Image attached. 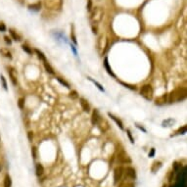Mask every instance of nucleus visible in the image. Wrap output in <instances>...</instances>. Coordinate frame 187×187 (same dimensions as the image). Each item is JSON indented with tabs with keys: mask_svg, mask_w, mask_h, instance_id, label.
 <instances>
[{
	"mask_svg": "<svg viewBox=\"0 0 187 187\" xmlns=\"http://www.w3.org/2000/svg\"><path fill=\"white\" fill-rule=\"evenodd\" d=\"M186 97V89L184 87L177 88L170 93L169 96V101L170 103H175V102H180L184 100Z\"/></svg>",
	"mask_w": 187,
	"mask_h": 187,
	"instance_id": "nucleus-1",
	"label": "nucleus"
},
{
	"mask_svg": "<svg viewBox=\"0 0 187 187\" xmlns=\"http://www.w3.org/2000/svg\"><path fill=\"white\" fill-rule=\"evenodd\" d=\"M91 12V16H90V21L92 24L97 25L103 20L104 17V9L102 7H95Z\"/></svg>",
	"mask_w": 187,
	"mask_h": 187,
	"instance_id": "nucleus-2",
	"label": "nucleus"
},
{
	"mask_svg": "<svg viewBox=\"0 0 187 187\" xmlns=\"http://www.w3.org/2000/svg\"><path fill=\"white\" fill-rule=\"evenodd\" d=\"M62 5L63 0H44V7L50 11H59Z\"/></svg>",
	"mask_w": 187,
	"mask_h": 187,
	"instance_id": "nucleus-3",
	"label": "nucleus"
},
{
	"mask_svg": "<svg viewBox=\"0 0 187 187\" xmlns=\"http://www.w3.org/2000/svg\"><path fill=\"white\" fill-rule=\"evenodd\" d=\"M140 94L143 98L148 101H151L153 99V88L150 84H145L140 89Z\"/></svg>",
	"mask_w": 187,
	"mask_h": 187,
	"instance_id": "nucleus-4",
	"label": "nucleus"
},
{
	"mask_svg": "<svg viewBox=\"0 0 187 187\" xmlns=\"http://www.w3.org/2000/svg\"><path fill=\"white\" fill-rule=\"evenodd\" d=\"M124 169L122 167H117L114 170V183L118 184V182H120L122 176H124Z\"/></svg>",
	"mask_w": 187,
	"mask_h": 187,
	"instance_id": "nucleus-5",
	"label": "nucleus"
},
{
	"mask_svg": "<svg viewBox=\"0 0 187 187\" xmlns=\"http://www.w3.org/2000/svg\"><path fill=\"white\" fill-rule=\"evenodd\" d=\"M117 159H118V162L121 163V164H127H127L131 163V159L130 158V156H128V155L125 153L124 150H122L121 152H119Z\"/></svg>",
	"mask_w": 187,
	"mask_h": 187,
	"instance_id": "nucleus-6",
	"label": "nucleus"
},
{
	"mask_svg": "<svg viewBox=\"0 0 187 187\" xmlns=\"http://www.w3.org/2000/svg\"><path fill=\"white\" fill-rule=\"evenodd\" d=\"M97 46H98V49L100 51V53H104L106 48H107V46H108V39L105 36H101L98 39Z\"/></svg>",
	"mask_w": 187,
	"mask_h": 187,
	"instance_id": "nucleus-7",
	"label": "nucleus"
},
{
	"mask_svg": "<svg viewBox=\"0 0 187 187\" xmlns=\"http://www.w3.org/2000/svg\"><path fill=\"white\" fill-rule=\"evenodd\" d=\"M124 175H125V178L127 179H132L134 180L136 178V172H135V170L133 167H127L124 169Z\"/></svg>",
	"mask_w": 187,
	"mask_h": 187,
	"instance_id": "nucleus-8",
	"label": "nucleus"
},
{
	"mask_svg": "<svg viewBox=\"0 0 187 187\" xmlns=\"http://www.w3.org/2000/svg\"><path fill=\"white\" fill-rule=\"evenodd\" d=\"M8 75L10 76L11 79V81L14 85H17L18 83V73H17V71H15L14 68H8Z\"/></svg>",
	"mask_w": 187,
	"mask_h": 187,
	"instance_id": "nucleus-9",
	"label": "nucleus"
},
{
	"mask_svg": "<svg viewBox=\"0 0 187 187\" xmlns=\"http://www.w3.org/2000/svg\"><path fill=\"white\" fill-rule=\"evenodd\" d=\"M96 125H98V127L100 128V130L103 131V132L107 131L109 130V127H110L109 122L106 121L105 119H102V117L100 118V120H99V122H97V124H96Z\"/></svg>",
	"mask_w": 187,
	"mask_h": 187,
	"instance_id": "nucleus-10",
	"label": "nucleus"
},
{
	"mask_svg": "<svg viewBox=\"0 0 187 187\" xmlns=\"http://www.w3.org/2000/svg\"><path fill=\"white\" fill-rule=\"evenodd\" d=\"M79 103H80V106H81L82 110L84 111L85 113H89L90 110H91V108H90V105L88 101L84 98H80L79 99Z\"/></svg>",
	"mask_w": 187,
	"mask_h": 187,
	"instance_id": "nucleus-11",
	"label": "nucleus"
},
{
	"mask_svg": "<svg viewBox=\"0 0 187 187\" xmlns=\"http://www.w3.org/2000/svg\"><path fill=\"white\" fill-rule=\"evenodd\" d=\"M100 118H101V116H100L99 112L97 110L93 111L92 115H91V122H92V124H94V125L97 124V122H99Z\"/></svg>",
	"mask_w": 187,
	"mask_h": 187,
	"instance_id": "nucleus-12",
	"label": "nucleus"
},
{
	"mask_svg": "<svg viewBox=\"0 0 187 187\" xmlns=\"http://www.w3.org/2000/svg\"><path fill=\"white\" fill-rule=\"evenodd\" d=\"M162 162H160V161H155V162L152 164V166H151V170H152L153 173H156L158 170H159L161 167H162Z\"/></svg>",
	"mask_w": 187,
	"mask_h": 187,
	"instance_id": "nucleus-13",
	"label": "nucleus"
},
{
	"mask_svg": "<svg viewBox=\"0 0 187 187\" xmlns=\"http://www.w3.org/2000/svg\"><path fill=\"white\" fill-rule=\"evenodd\" d=\"M108 116L112 119L113 121H114V122H116V124H117L119 125V127H120L121 130H124V124H122V122L120 120V119L117 118L116 116H114L113 114H111V113H108Z\"/></svg>",
	"mask_w": 187,
	"mask_h": 187,
	"instance_id": "nucleus-14",
	"label": "nucleus"
},
{
	"mask_svg": "<svg viewBox=\"0 0 187 187\" xmlns=\"http://www.w3.org/2000/svg\"><path fill=\"white\" fill-rule=\"evenodd\" d=\"M35 172H36L37 176H41L44 173V167L40 163H37L35 166Z\"/></svg>",
	"mask_w": 187,
	"mask_h": 187,
	"instance_id": "nucleus-15",
	"label": "nucleus"
},
{
	"mask_svg": "<svg viewBox=\"0 0 187 187\" xmlns=\"http://www.w3.org/2000/svg\"><path fill=\"white\" fill-rule=\"evenodd\" d=\"M167 95H163V96H161V97L159 98H157L156 99V102H155V104L156 105H159V106H162V105H165L166 103H167Z\"/></svg>",
	"mask_w": 187,
	"mask_h": 187,
	"instance_id": "nucleus-16",
	"label": "nucleus"
},
{
	"mask_svg": "<svg viewBox=\"0 0 187 187\" xmlns=\"http://www.w3.org/2000/svg\"><path fill=\"white\" fill-rule=\"evenodd\" d=\"M9 33H10V34H11V38L13 40H15V41H20L21 40V36L16 33L14 30L10 28V30H9Z\"/></svg>",
	"mask_w": 187,
	"mask_h": 187,
	"instance_id": "nucleus-17",
	"label": "nucleus"
},
{
	"mask_svg": "<svg viewBox=\"0 0 187 187\" xmlns=\"http://www.w3.org/2000/svg\"><path fill=\"white\" fill-rule=\"evenodd\" d=\"M104 67H105V69L107 70V72H108V73H109V75H111L112 76L116 77L115 73H113L112 69L110 68V66H109V62H108V59H107V58H105V60H104Z\"/></svg>",
	"mask_w": 187,
	"mask_h": 187,
	"instance_id": "nucleus-18",
	"label": "nucleus"
},
{
	"mask_svg": "<svg viewBox=\"0 0 187 187\" xmlns=\"http://www.w3.org/2000/svg\"><path fill=\"white\" fill-rule=\"evenodd\" d=\"M119 187H135V185H134V183L132 181H128V180L125 179V180H124V181H122L120 183Z\"/></svg>",
	"mask_w": 187,
	"mask_h": 187,
	"instance_id": "nucleus-19",
	"label": "nucleus"
},
{
	"mask_svg": "<svg viewBox=\"0 0 187 187\" xmlns=\"http://www.w3.org/2000/svg\"><path fill=\"white\" fill-rule=\"evenodd\" d=\"M43 65H44L45 70H46L49 73H51V75H54V73H55V72H54V69L50 66V64L48 63L47 61H44V62H43Z\"/></svg>",
	"mask_w": 187,
	"mask_h": 187,
	"instance_id": "nucleus-20",
	"label": "nucleus"
},
{
	"mask_svg": "<svg viewBox=\"0 0 187 187\" xmlns=\"http://www.w3.org/2000/svg\"><path fill=\"white\" fill-rule=\"evenodd\" d=\"M0 53H1L2 55L4 57H6V58L12 59V54H11L10 51L7 49V48H2V49H0Z\"/></svg>",
	"mask_w": 187,
	"mask_h": 187,
	"instance_id": "nucleus-21",
	"label": "nucleus"
},
{
	"mask_svg": "<svg viewBox=\"0 0 187 187\" xmlns=\"http://www.w3.org/2000/svg\"><path fill=\"white\" fill-rule=\"evenodd\" d=\"M12 185V179L9 175H6L4 177V187H11Z\"/></svg>",
	"mask_w": 187,
	"mask_h": 187,
	"instance_id": "nucleus-22",
	"label": "nucleus"
},
{
	"mask_svg": "<svg viewBox=\"0 0 187 187\" xmlns=\"http://www.w3.org/2000/svg\"><path fill=\"white\" fill-rule=\"evenodd\" d=\"M34 51H35V53L37 54L38 58H39V59H40L41 61H42V62H44V61H47V60H46V57H45V55H44V54H43L42 52H41V51H39L38 49H35Z\"/></svg>",
	"mask_w": 187,
	"mask_h": 187,
	"instance_id": "nucleus-23",
	"label": "nucleus"
},
{
	"mask_svg": "<svg viewBox=\"0 0 187 187\" xmlns=\"http://www.w3.org/2000/svg\"><path fill=\"white\" fill-rule=\"evenodd\" d=\"M57 80L61 83V84H63L64 86H66L67 88H70V84H69V82H67L65 79H62V77L58 76V77H57Z\"/></svg>",
	"mask_w": 187,
	"mask_h": 187,
	"instance_id": "nucleus-24",
	"label": "nucleus"
},
{
	"mask_svg": "<svg viewBox=\"0 0 187 187\" xmlns=\"http://www.w3.org/2000/svg\"><path fill=\"white\" fill-rule=\"evenodd\" d=\"M88 79L90 80V81H92L93 83H94V84H95L96 86H97V87H98V89L100 90V91H103V92L105 91V90H104V88L102 87V86H101V84H100V83H98L97 81H95V80H93V79H91V77H88Z\"/></svg>",
	"mask_w": 187,
	"mask_h": 187,
	"instance_id": "nucleus-25",
	"label": "nucleus"
},
{
	"mask_svg": "<svg viewBox=\"0 0 187 187\" xmlns=\"http://www.w3.org/2000/svg\"><path fill=\"white\" fill-rule=\"evenodd\" d=\"M28 7H30L31 10H35V11H37V10H39V8L41 7V4H40V3H36L35 5H30Z\"/></svg>",
	"mask_w": 187,
	"mask_h": 187,
	"instance_id": "nucleus-26",
	"label": "nucleus"
},
{
	"mask_svg": "<svg viewBox=\"0 0 187 187\" xmlns=\"http://www.w3.org/2000/svg\"><path fill=\"white\" fill-rule=\"evenodd\" d=\"M70 97L75 100V99L79 98V94H77V92L76 91V90H73V91L70 92Z\"/></svg>",
	"mask_w": 187,
	"mask_h": 187,
	"instance_id": "nucleus-27",
	"label": "nucleus"
},
{
	"mask_svg": "<svg viewBox=\"0 0 187 187\" xmlns=\"http://www.w3.org/2000/svg\"><path fill=\"white\" fill-rule=\"evenodd\" d=\"M18 105H19V108L20 109H24L25 108V99L24 98H20L18 101Z\"/></svg>",
	"mask_w": 187,
	"mask_h": 187,
	"instance_id": "nucleus-28",
	"label": "nucleus"
},
{
	"mask_svg": "<svg viewBox=\"0 0 187 187\" xmlns=\"http://www.w3.org/2000/svg\"><path fill=\"white\" fill-rule=\"evenodd\" d=\"M0 79H1V82H2V85H3V88H4L5 90H7V82H6V79L4 76H0Z\"/></svg>",
	"mask_w": 187,
	"mask_h": 187,
	"instance_id": "nucleus-29",
	"label": "nucleus"
},
{
	"mask_svg": "<svg viewBox=\"0 0 187 187\" xmlns=\"http://www.w3.org/2000/svg\"><path fill=\"white\" fill-rule=\"evenodd\" d=\"M22 47H23V50L25 51V52H27L28 54H33V50H31V48L28 46V45H25V44H24Z\"/></svg>",
	"mask_w": 187,
	"mask_h": 187,
	"instance_id": "nucleus-30",
	"label": "nucleus"
},
{
	"mask_svg": "<svg viewBox=\"0 0 187 187\" xmlns=\"http://www.w3.org/2000/svg\"><path fill=\"white\" fill-rule=\"evenodd\" d=\"M31 154H33V159L35 160L37 158V149H36V147H33L31 148Z\"/></svg>",
	"mask_w": 187,
	"mask_h": 187,
	"instance_id": "nucleus-31",
	"label": "nucleus"
},
{
	"mask_svg": "<svg viewBox=\"0 0 187 187\" xmlns=\"http://www.w3.org/2000/svg\"><path fill=\"white\" fill-rule=\"evenodd\" d=\"M91 28H92V33H94V34H97V33H98V28H97V25L92 24V25H91Z\"/></svg>",
	"mask_w": 187,
	"mask_h": 187,
	"instance_id": "nucleus-32",
	"label": "nucleus"
},
{
	"mask_svg": "<svg viewBox=\"0 0 187 187\" xmlns=\"http://www.w3.org/2000/svg\"><path fill=\"white\" fill-rule=\"evenodd\" d=\"M127 136L128 138H130V142L131 143H134V139L132 138V135H131V132L130 130H127Z\"/></svg>",
	"mask_w": 187,
	"mask_h": 187,
	"instance_id": "nucleus-33",
	"label": "nucleus"
},
{
	"mask_svg": "<svg viewBox=\"0 0 187 187\" xmlns=\"http://www.w3.org/2000/svg\"><path fill=\"white\" fill-rule=\"evenodd\" d=\"M121 83H122V85H124L125 87L130 88V89H131V90H136V87H135V86H132V85H130V84H127V83H124V82H122V81H121Z\"/></svg>",
	"mask_w": 187,
	"mask_h": 187,
	"instance_id": "nucleus-34",
	"label": "nucleus"
},
{
	"mask_svg": "<svg viewBox=\"0 0 187 187\" xmlns=\"http://www.w3.org/2000/svg\"><path fill=\"white\" fill-rule=\"evenodd\" d=\"M28 140L31 141H33V131H28Z\"/></svg>",
	"mask_w": 187,
	"mask_h": 187,
	"instance_id": "nucleus-35",
	"label": "nucleus"
},
{
	"mask_svg": "<svg viewBox=\"0 0 187 187\" xmlns=\"http://www.w3.org/2000/svg\"><path fill=\"white\" fill-rule=\"evenodd\" d=\"M179 164L177 163V162H175L173 163V170H175V172H178V170H179Z\"/></svg>",
	"mask_w": 187,
	"mask_h": 187,
	"instance_id": "nucleus-36",
	"label": "nucleus"
},
{
	"mask_svg": "<svg viewBox=\"0 0 187 187\" xmlns=\"http://www.w3.org/2000/svg\"><path fill=\"white\" fill-rule=\"evenodd\" d=\"M6 31V25L4 23H0V31Z\"/></svg>",
	"mask_w": 187,
	"mask_h": 187,
	"instance_id": "nucleus-37",
	"label": "nucleus"
},
{
	"mask_svg": "<svg viewBox=\"0 0 187 187\" xmlns=\"http://www.w3.org/2000/svg\"><path fill=\"white\" fill-rule=\"evenodd\" d=\"M87 10L90 12L92 10V1L91 0H88V4H87Z\"/></svg>",
	"mask_w": 187,
	"mask_h": 187,
	"instance_id": "nucleus-38",
	"label": "nucleus"
},
{
	"mask_svg": "<svg viewBox=\"0 0 187 187\" xmlns=\"http://www.w3.org/2000/svg\"><path fill=\"white\" fill-rule=\"evenodd\" d=\"M4 39H5V42H6V43L11 44V42H12L11 37H9V36H4Z\"/></svg>",
	"mask_w": 187,
	"mask_h": 187,
	"instance_id": "nucleus-39",
	"label": "nucleus"
},
{
	"mask_svg": "<svg viewBox=\"0 0 187 187\" xmlns=\"http://www.w3.org/2000/svg\"><path fill=\"white\" fill-rule=\"evenodd\" d=\"M173 177H175V172H170V176H169V181L170 182H172V179H173Z\"/></svg>",
	"mask_w": 187,
	"mask_h": 187,
	"instance_id": "nucleus-40",
	"label": "nucleus"
},
{
	"mask_svg": "<svg viewBox=\"0 0 187 187\" xmlns=\"http://www.w3.org/2000/svg\"><path fill=\"white\" fill-rule=\"evenodd\" d=\"M71 36H72V38H73V42H75V43L76 44L77 42H76V35H75V33H73V31H72V33H71Z\"/></svg>",
	"mask_w": 187,
	"mask_h": 187,
	"instance_id": "nucleus-41",
	"label": "nucleus"
},
{
	"mask_svg": "<svg viewBox=\"0 0 187 187\" xmlns=\"http://www.w3.org/2000/svg\"><path fill=\"white\" fill-rule=\"evenodd\" d=\"M154 155H155V149L154 148H152V149H151V152L149 153V157H154Z\"/></svg>",
	"mask_w": 187,
	"mask_h": 187,
	"instance_id": "nucleus-42",
	"label": "nucleus"
},
{
	"mask_svg": "<svg viewBox=\"0 0 187 187\" xmlns=\"http://www.w3.org/2000/svg\"><path fill=\"white\" fill-rule=\"evenodd\" d=\"M1 170H2V167H1V165H0V172H1Z\"/></svg>",
	"mask_w": 187,
	"mask_h": 187,
	"instance_id": "nucleus-43",
	"label": "nucleus"
}]
</instances>
